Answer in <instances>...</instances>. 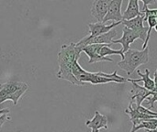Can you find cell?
Here are the masks:
<instances>
[{"label": "cell", "mask_w": 157, "mask_h": 132, "mask_svg": "<svg viewBox=\"0 0 157 132\" xmlns=\"http://www.w3.org/2000/svg\"><path fill=\"white\" fill-rule=\"evenodd\" d=\"M82 49L77 47L75 43L63 44L58 52V65L59 71L56 74L58 79L68 81L75 85H84L85 84L79 82L73 74V66L75 62L79 60Z\"/></svg>", "instance_id": "cell-1"}, {"label": "cell", "mask_w": 157, "mask_h": 132, "mask_svg": "<svg viewBox=\"0 0 157 132\" xmlns=\"http://www.w3.org/2000/svg\"><path fill=\"white\" fill-rule=\"evenodd\" d=\"M73 74L74 76L81 83H90L92 85H104L108 83H118L124 84L127 82V79L123 76H120L118 72L115 71L112 74H105L102 72L90 73L86 71L78 63V61L75 62L73 66Z\"/></svg>", "instance_id": "cell-2"}, {"label": "cell", "mask_w": 157, "mask_h": 132, "mask_svg": "<svg viewBox=\"0 0 157 132\" xmlns=\"http://www.w3.org/2000/svg\"><path fill=\"white\" fill-rule=\"evenodd\" d=\"M149 49L137 51L130 49L124 53V58L118 62V66L124 70L128 75H131L134 71L143 64H145L149 62Z\"/></svg>", "instance_id": "cell-3"}, {"label": "cell", "mask_w": 157, "mask_h": 132, "mask_svg": "<svg viewBox=\"0 0 157 132\" xmlns=\"http://www.w3.org/2000/svg\"><path fill=\"white\" fill-rule=\"evenodd\" d=\"M28 89L29 85L19 81H8L0 84V105L6 100H11L16 106Z\"/></svg>", "instance_id": "cell-4"}, {"label": "cell", "mask_w": 157, "mask_h": 132, "mask_svg": "<svg viewBox=\"0 0 157 132\" xmlns=\"http://www.w3.org/2000/svg\"><path fill=\"white\" fill-rule=\"evenodd\" d=\"M117 30L116 28L111 29L110 31L94 37V38H90L89 36L84 37L82 40H80L78 42H76V46L83 49L84 47L87 46V45H91V44H104V45H112V42L114 40V38L117 37Z\"/></svg>", "instance_id": "cell-5"}, {"label": "cell", "mask_w": 157, "mask_h": 132, "mask_svg": "<svg viewBox=\"0 0 157 132\" xmlns=\"http://www.w3.org/2000/svg\"><path fill=\"white\" fill-rule=\"evenodd\" d=\"M144 14L142 13V15L136 17L133 19L131 20H122L121 24L124 25V27L132 29L134 31H136L137 33H139V35L141 36L142 40H145L146 36H147V31H148V27H144Z\"/></svg>", "instance_id": "cell-6"}, {"label": "cell", "mask_w": 157, "mask_h": 132, "mask_svg": "<svg viewBox=\"0 0 157 132\" xmlns=\"http://www.w3.org/2000/svg\"><path fill=\"white\" fill-rule=\"evenodd\" d=\"M136 40H142L141 36L139 35V33H137L136 31L130 29L126 27L123 28L122 29V36L121 38L118 39V40H114L112 44H121L122 46V51L123 53H125L126 51H128L131 48V44H132Z\"/></svg>", "instance_id": "cell-7"}, {"label": "cell", "mask_w": 157, "mask_h": 132, "mask_svg": "<svg viewBox=\"0 0 157 132\" xmlns=\"http://www.w3.org/2000/svg\"><path fill=\"white\" fill-rule=\"evenodd\" d=\"M122 3H123L122 0H110L107 15L103 19L102 23L106 24L109 21L121 22L123 20L122 14H121Z\"/></svg>", "instance_id": "cell-8"}, {"label": "cell", "mask_w": 157, "mask_h": 132, "mask_svg": "<svg viewBox=\"0 0 157 132\" xmlns=\"http://www.w3.org/2000/svg\"><path fill=\"white\" fill-rule=\"evenodd\" d=\"M131 83L132 84V89L130 91V94L132 96L131 102L133 103L137 107L142 106V103L145 99H147L149 96H151L153 92L147 90L144 86L139 85L137 83H134V82H131Z\"/></svg>", "instance_id": "cell-9"}, {"label": "cell", "mask_w": 157, "mask_h": 132, "mask_svg": "<svg viewBox=\"0 0 157 132\" xmlns=\"http://www.w3.org/2000/svg\"><path fill=\"white\" fill-rule=\"evenodd\" d=\"M103 45L104 44H91L82 49V52H85L89 58L88 63H96L99 62H113V60L109 57H101L99 55V50Z\"/></svg>", "instance_id": "cell-10"}, {"label": "cell", "mask_w": 157, "mask_h": 132, "mask_svg": "<svg viewBox=\"0 0 157 132\" xmlns=\"http://www.w3.org/2000/svg\"><path fill=\"white\" fill-rule=\"evenodd\" d=\"M109 2L110 0H95L92 3L91 15L98 20V22H103L109 9Z\"/></svg>", "instance_id": "cell-11"}, {"label": "cell", "mask_w": 157, "mask_h": 132, "mask_svg": "<svg viewBox=\"0 0 157 132\" xmlns=\"http://www.w3.org/2000/svg\"><path fill=\"white\" fill-rule=\"evenodd\" d=\"M120 24H121V22H113L109 25L104 24V23H89L88 24V28H89V37L90 38H94L102 34H105L109 31H110L111 29L115 28L117 26H119Z\"/></svg>", "instance_id": "cell-12"}, {"label": "cell", "mask_w": 157, "mask_h": 132, "mask_svg": "<svg viewBox=\"0 0 157 132\" xmlns=\"http://www.w3.org/2000/svg\"><path fill=\"white\" fill-rule=\"evenodd\" d=\"M86 126L91 129L92 132H99L101 129L108 130V118L100 114L98 110L95 112V116L92 119H89L86 122Z\"/></svg>", "instance_id": "cell-13"}, {"label": "cell", "mask_w": 157, "mask_h": 132, "mask_svg": "<svg viewBox=\"0 0 157 132\" xmlns=\"http://www.w3.org/2000/svg\"><path fill=\"white\" fill-rule=\"evenodd\" d=\"M137 74H139L141 76L140 79H127V82H134V83H139V82H143L144 83V87L146 88L147 90L151 91V92H155V81L150 77V71L149 69H145L144 74H143L141 72V70H137Z\"/></svg>", "instance_id": "cell-14"}, {"label": "cell", "mask_w": 157, "mask_h": 132, "mask_svg": "<svg viewBox=\"0 0 157 132\" xmlns=\"http://www.w3.org/2000/svg\"><path fill=\"white\" fill-rule=\"evenodd\" d=\"M140 15H142V12L140 10L139 1L138 0H130L126 10L122 14L123 20H131Z\"/></svg>", "instance_id": "cell-15"}, {"label": "cell", "mask_w": 157, "mask_h": 132, "mask_svg": "<svg viewBox=\"0 0 157 132\" xmlns=\"http://www.w3.org/2000/svg\"><path fill=\"white\" fill-rule=\"evenodd\" d=\"M155 130L157 129V119H137L132 121V129L131 132H137L140 130Z\"/></svg>", "instance_id": "cell-16"}, {"label": "cell", "mask_w": 157, "mask_h": 132, "mask_svg": "<svg viewBox=\"0 0 157 132\" xmlns=\"http://www.w3.org/2000/svg\"><path fill=\"white\" fill-rule=\"evenodd\" d=\"M99 55L101 57H109V55H120L121 59L124 58V53L122 49L121 50H112L110 49V45H103L99 50Z\"/></svg>", "instance_id": "cell-17"}, {"label": "cell", "mask_w": 157, "mask_h": 132, "mask_svg": "<svg viewBox=\"0 0 157 132\" xmlns=\"http://www.w3.org/2000/svg\"><path fill=\"white\" fill-rule=\"evenodd\" d=\"M143 3H144V9L141 11L142 13L144 14V22L146 21V19L150 17H156L157 15V8H153V9H150L148 7V5L150 4H153L155 3V1H146V0H143Z\"/></svg>", "instance_id": "cell-18"}, {"label": "cell", "mask_w": 157, "mask_h": 132, "mask_svg": "<svg viewBox=\"0 0 157 132\" xmlns=\"http://www.w3.org/2000/svg\"><path fill=\"white\" fill-rule=\"evenodd\" d=\"M9 119H10V118H9V117H7V114L0 115V130L2 129L3 125H4L7 120H9Z\"/></svg>", "instance_id": "cell-19"}, {"label": "cell", "mask_w": 157, "mask_h": 132, "mask_svg": "<svg viewBox=\"0 0 157 132\" xmlns=\"http://www.w3.org/2000/svg\"><path fill=\"white\" fill-rule=\"evenodd\" d=\"M10 112V110L8 108H4V109H1L0 110V115H3V114H8Z\"/></svg>", "instance_id": "cell-20"}, {"label": "cell", "mask_w": 157, "mask_h": 132, "mask_svg": "<svg viewBox=\"0 0 157 132\" xmlns=\"http://www.w3.org/2000/svg\"><path fill=\"white\" fill-rule=\"evenodd\" d=\"M154 81H155V92H157V70L155 71V79H154Z\"/></svg>", "instance_id": "cell-21"}, {"label": "cell", "mask_w": 157, "mask_h": 132, "mask_svg": "<svg viewBox=\"0 0 157 132\" xmlns=\"http://www.w3.org/2000/svg\"><path fill=\"white\" fill-rule=\"evenodd\" d=\"M146 132H157V129H155V130H147Z\"/></svg>", "instance_id": "cell-22"}, {"label": "cell", "mask_w": 157, "mask_h": 132, "mask_svg": "<svg viewBox=\"0 0 157 132\" xmlns=\"http://www.w3.org/2000/svg\"><path fill=\"white\" fill-rule=\"evenodd\" d=\"M155 31H156V32H157V24H156V25H155Z\"/></svg>", "instance_id": "cell-23"}, {"label": "cell", "mask_w": 157, "mask_h": 132, "mask_svg": "<svg viewBox=\"0 0 157 132\" xmlns=\"http://www.w3.org/2000/svg\"><path fill=\"white\" fill-rule=\"evenodd\" d=\"M155 18H156V21H157V15H156V17H155Z\"/></svg>", "instance_id": "cell-24"}, {"label": "cell", "mask_w": 157, "mask_h": 132, "mask_svg": "<svg viewBox=\"0 0 157 132\" xmlns=\"http://www.w3.org/2000/svg\"><path fill=\"white\" fill-rule=\"evenodd\" d=\"M20 132H21V131H20Z\"/></svg>", "instance_id": "cell-25"}]
</instances>
